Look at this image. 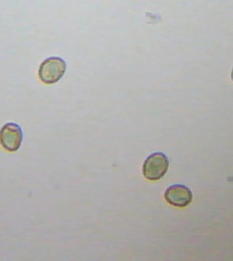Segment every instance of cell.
Masks as SVG:
<instances>
[{
	"label": "cell",
	"mask_w": 233,
	"mask_h": 261,
	"mask_svg": "<svg viewBox=\"0 0 233 261\" xmlns=\"http://www.w3.org/2000/svg\"><path fill=\"white\" fill-rule=\"evenodd\" d=\"M66 69V62L61 57H49L39 67V79L46 85H53L62 79Z\"/></svg>",
	"instance_id": "1"
},
{
	"label": "cell",
	"mask_w": 233,
	"mask_h": 261,
	"mask_svg": "<svg viewBox=\"0 0 233 261\" xmlns=\"http://www.w3.org/2000/svg\"><path fill=\"white\" fill-rule=\"evenodd\" d=\"M169 167V159L164 153H153L145 159L143 163V174L149 180H158L165 176Z\"/></svg>",
	"instance_id": "2"
},
{
	"label": "cell",
	"mask_w": 233,
	"mask_h": 261,
	"mask_svg": "<svg viewBox=\"0 0 233 261\" xmlns=\"http://www.w3.org/2000/svg\"><path fill=\"white\" fill-rule=\"evenodd\" d=\"M24 133L19 124L10 122L0 129V144L8 152H16L21 146Z\"/></svg>",
	"instance_id": "3"
},
{
	"label": "cell",
	"mask_w": 233,
	"mask_h": 261,
	"mask_svg": "<svg viewBox=\"0 0 233 261\" xmlns=\"http://www.w3.org/2000/svg\"><path fill=\"white\" fill-rule=\"evenodd\" d=\"M191 190L185 185H173L168 188L165 193V199L171 205L175 207H186L192 201Z\"/></svg>",
	"instance_id": "4"
},
{
	"label": "cell",
	"mask_w": 233,
	"mask_h": 261,
	"mask_svg": "<svg viewBox=\"0 0 233 261\" xmlns=\"http://www.w3.org/2000/svg\"><path fill=\"white\" fill-rule=\"evenodd\" d=\"M231 79H232V81H233V68L232 71H231Z\"/></svg>",
	"instance_id": "5"
}]
</instances>
